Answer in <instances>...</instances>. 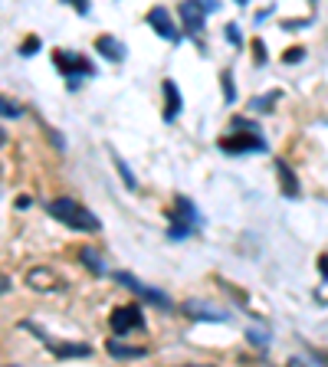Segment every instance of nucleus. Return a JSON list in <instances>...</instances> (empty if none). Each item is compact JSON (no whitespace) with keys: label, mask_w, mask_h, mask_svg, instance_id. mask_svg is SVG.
<instances>
[{"label":"nucleus","mask_w":328,"mask_h":367,"mask_svg":"<svg viewBox=\"0 0 328 367\" xmlns=\"http://www.w3.org/2000/svg\"><path fill=\"white\" fill-rule=\"evenodd\" d=\"M46 214L53 220H59V223H66L69 230H79V233H98V227H102L98 216H92V210H86L73 197H53L46 204Z\"/></svg>","instance_id":"f257e3e1"},{"label":"nucleus","mask_w":328,"mask_h":367,"mask_svg":"<svg viewBox=\"0 0 328 367\" xmlns=\"http://www.w3.org/2000/svg\"><path fill=\"white\" fill-rule=\"evenodd\" d=\"M115 282H121V285H125V289H131L135 295H142L144 302L158 305V308H171V299H167V295H161V292L154 289V285H144V282L135 279L131 272H115Z\"/></svg>","instance_id":"f03ea898"},{"label":"nucleus","mask_w":328,"mask_h":367,"mask_svg":"<svg viewBox=\"0 0 328 367\" xmlns=\"http://www.w3.org/2000/svg\"><path fill=\"white\" fill-rule=\"evenodd\" d=\"M112 331L115 335H125V331H138V328H144V315L138 305H121V308H115L109 318Z\"/></svg>","instance_id":"7ed1b4c3"},{"label":"nucleus","mask_w":328,"mask_h":367,"mask_svg":"<svg viewBox=\"0 0 328 367\" xmlns=\"http://www.w3.org/2000/svg\"><path fill=\"white\" fill-rule=\"evenodd\" d=\"M23 279H27V285H30L33 292H46V295H50V292H63V279H59L50 266H33V269H27Z\"/></svg>","instance_id":"20e7f679"},{"label":"nucleus","mask_w":328,"mask_h":367,"mask_svg":"<svg viewBox=\"0 0 328 367\" xmlns=\"http://www.w3.org/2000/svg\"><path fill=\"white\" fill-rule=\"evenodd\" d=\"M23 328H30V331H33L36 338H43V341H46V347H50V351H53L56 357H89V354H92V347H89V345H82V341H50V338H46V331H40V328H33L30 322L23 324Z\"/></svg>","instance_id":"39448f33"},{"label":"nucleus","mask_w":328,"mask_h":367,"mask_svg":"<svg viewBox=\"0 0 328 367\" xmlns=\"http://www.w3.org/2000/svg\"><path fill=\"white\" fill-rule=\"evenodd\" d=\"M56 66L66 73V79L69 82H76L79 76H96V69H92V63H86V59H79L76 53H56Z\"/></svg>","instance_id":"423d86ee"},{"label":"nucleus","mask_w":328,"mask_h":367,"mask_svg":"<svg viewBox=\"0 0 328 367\" xmlns=\"http://www.w3.org/2000/svg\"><path fill=\"white\" fill-rule=\"evenodd\" d=\"M148 23H151L154 30H158V36H164V40H181V33H177L174 23H171V10H167V7L148 10Z\"/></svg>","instance_id":"0eeeda50"},{"label":"nucleus","mask_w":328,"mask_h":367,"mask_svg":"<svg viewBox=\"0 0 328 367\" xmlns=\"http://www.w3.org/2000/svg\"><path fill=\"white\" fill-rule=\"evenodd\" d=\"M220 148L223 151H266V141L256 138V135H240V138H220Z\"/></svg>","instance_id":"6e6552de"},{"label":"nucleus","mask_w":328,"mask_h":367,"mask_svg":"<svg viewBox=\"0 0 328 367\" xmlns=\"http://www.w3.org/2000/svg\"><path fill=\"white\" fill-rule=\"evenodd\" d=\"M184 312L197 322H227V312H220V308H210L207 302H184Z\"/></svg>","instance_id":"1a4fd4ad"},{"label":"nucleus","mask_w":328,"mask_h":367,"mask_svg":"<svg viewBox=\"0 0 328 367\" xmlns=\"http://www.w3.org/2000/svg\"><path fill=\"white\" fill-rule=\"evenodd\" d=\"M96 50L105 56V59H112V63H121V59H125V46H121L115 36H98Z\"/></svg>","instance_id":"9d476101"},{"label":"nucleus","mask_w":328,"mask_h":367,"mask_svg":"<svg viewBox=\"0 0 328 367\" xmlns=\"http://www.w3.org/2000/svg\"><path fill=\"white\" fill-rule=\"evenodd\" d=\"M105 351H109L115 361H135V357L148 354V347H128V345H119V341H109V345H105Z\"/></svg>","instance_id":"9b49d317"},{"label":"nucleus","mask_w":328,"mask_h":367,"mask_svg":"<svg viewBox=\"0 0 328 367\" xmlns=\"http://www.w3.org/2000/svg\"><path fill=\"white\" fill-rule=\"evenodd\" d=\"M177 13H181V20L187 23V30H200V27H204V10L194 7V3H181Z\"/></svg>","instance_id":"f8f14e48"},{"label":"nucleus","mask_w":328,"mask_h":367,"mask_svg":"<svg viewBox=\"0 0 328 367\" xmlns=\"http://www.w3.org/2000/svg\"><path fill=\"white\" fill-rule=\"evenodd\" d=\"M164 98H167V112H164V119L171 121V119H177V112H181V92H177V86L167 79L164 82Z\"/></svg>","instance_id":"ddd939ff"},{"label":"nucleus","mask_w":328,"mask_h":367,"mask_svg":"<svg viewBox=\"0 0 328 367\" xmlns=\"http://www.w3.org/2000/svg\"><path fill=\"white\" fill-rule=\"evenodd\" d=\"M79 262H82V266H86L89 272H96V276H105V266H102V256H98L96 249L82 246V249H79Z\"/></svg>","instance_id":"4468645a"},{"label":"nucleus","mask_w":328,"mask_h":367,"mask_svg":"<svg viewBox=\"0 0 328 367\" xmlns=\"http://www.w3.org/2000/svg\"><path fill=\"white\" fill-rule=\"evenodd\" d=\"M276 171H279V177H283V184H285V194H289V197H295V194H299V184H295V174L289 171V167H285L283 161H276Z\"/></svg>","instance_id":"2eb2a0df"},{"label":"nucleus","mask_w":328,"mask_h":367,"mask_svg":"<svg viewBox=\"0 0 328 367\" xmlns=\"http://www.w3.org/2000/svg\"><path fill=\"white\" fill-rule=\"evenodd\" d=\"M115 171H119L121 177H125V184H128V190H138V181H135V174H131V167L125 164V158H119V154H115Z\"/></svg>","instance_id":"dca6fc26"},{"label":"nucleus","mask_w":328,"mask_h":367,"mask_svg":"<svg viewBox=\"0 0 328 367\" xmlns=\"http://www.w3.org/2000/svg\"><path fill=\"white\" fill-rule=\"evenodd\" d=\"M0 115H3V119H17V115H20V105L0 96Z\"/></svg>","instance_id":"f3484780"},{"label":"nucleus","mask_w":328,"mask_h":367,"mask_svg":"<svg viewBox=\"0 0 328 367\" xmlns=\"http://www.w3.org/2000/svg\"><path fill=\"white\" fill-rule=\"evenodd\" d=\"M36 46H40V40H36V36H30V40H27V43L20 46V53H23V56H30L33 50H36Z\"/></svg>","instance_id":"a211bd4d"},{"label":"nucleus","mask_w":328,"mask_h":367,"mask_svg":"<svg viewBox=\"0 0 328 367\" xmlns=\"http://www.w3.org/2000/svg\"><path fill=\"white\" fill-rule=\"evenodd\" d=\"M302 50H289V53H285V63H299V59H302Z\"/></svg>","instance_id":"6ab92c4d"},{"label":"nucleus","mask_w":328,"mask_h":367,"mask_svg":"<svg viewBox=\"0 0 328 367\" xmlns=\"http://www.w3.org/2000/svg\"><path fill=\"white\" fill-rule=\"evenodd\" d=\"M250 341H256L260 347H266V335H262V331H250Z\"/></svg>","instance_id":"aec40b11"},{"label":"nucleus","mask_w":328,"mask_h":367,"mask_svg":"<svg viewBox=\"0 0 328 367\" xmlns=\"http://www.w3.org/2000/svg\"><path fill=\"white\" fill-rule=\"evenodd\" d=\"M7 292H10V279L0 272V295H7Z\"/></svg>","instance_id":"412c9836"},{"label":"nucleus","mask_w":328,"mask_h":367,"mask_svg":"<svg viewBox=\"0 0 328 367\" xmlns=\"http://www.w3.org/2000/svg\"><path fill=\"white\" fill-rule=\"evenodd\" d=\"M289 367H308V364H302L299 357H292V361H289Z\"/></svg>","instance_id":"4be33fe9"},{"label":"nucleus","mask_w":328,"mask_h":367,"mask_svg":"<svg viewBox=\"0 0 328 367\" xmlns=\"http://www.w3.org/2000/svg\"><path fill=\"white\" fill-rule=\"evenodd\" d=\"M3 144H7V131L0 128V148H3Z\"/></svg>","instance_id":"5701e85b"},{"label":"nucleus","mask_w":328,"mask_h":367,"mask_svg":"<svg viewBox=\"0 0 328 367\" xmlns=\"http://www.w3.org/2000/svg\"><path fill=\"white\" fill-rule=\"evenodd\" d=\"M10 367H17V364H10Z\"/></svg>","instance_id":"b1692460"}]
</instances>
